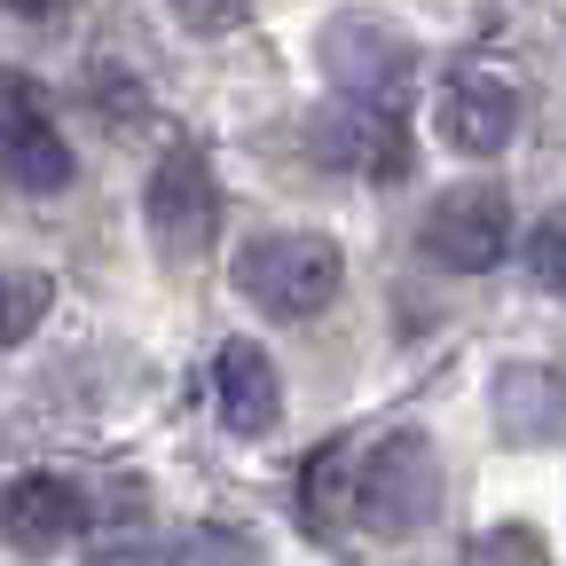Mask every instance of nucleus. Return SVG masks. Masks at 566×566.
<instances>
[{
	"instance_id": "nucleus-8",
	"label": "nucleus",
	"mask_w": 566,
	"mask_h": 566,
	"mask_svg": "<svg viewBox=\"0 0 566 566\" xmlns=\"http://www.w3.org/2000/svg\"><path fill=\"white\" fill-rule=\"evenodd\" d=\"M87 527V495L80 480H63V472H17V480H0V535H9L17 551H55Z\"/></svg>"
},
{
	"instance_id": "nucleus-14",
	"label": "nucleus",
	"mask_w": 566,
	"mask_h": 566,
	"mask_svg": "<svg viewBox=\"0 0 566 566\" xmlns=\"http://www.w3.org/2000/svg\"><path fill=\"white\" fill-rule=\"evenodd\" d=\"M181 566H260V543L237 535V527H197L181 543Z\"/></svg>"
},
{
	"instance_id": "nucleus-17",
	"label": "nucleus",
	"mask_w": 566,
	"mask_h": 566,
	"mask_svg": "<svg viewBox=\"0 0 566 566\" xmlns=\"http://www.w3.org/2000/svg\"><path fill=\"white\" fill-rule=\"evenodd\" d=\"M0 9H9V17H24V24H63L71 9H80V0H0Z\"/></svg>"
},
{
	"instance_id": "nucleus-2",
	"label": "nucleus",
	"mask_w": 566,
	"mask_h": 566,
	"mask_svg": "<svg viewBox=\"0 0 566 566\" xmlns=\"http://www.w3.org/2000/svg\"><path fill=\"white\" fill-rule=\"evenodd\" d=\"M323 55V80L338 87V103L354 111H378V118H401L409 87H417V40L394 24V17H370V9H338L315 40Z\"/></svg>"
},
{
	"instance_id": "nucleus-9",
	"label": "nucleus",
	"mask_w": 566,
	"mask_h": 566,
	"mask_svg": "<svg viewBox=\"0 0 566 566\" xmlns=\"http://www.w3.org/2000/svg\"><path fill=\"white\" fill-rule=\"evenodd\" d=\"M212 401H221V424L244 441L275 433V417H283V378L268 363V346L260 338H229L221 354H212Z\"/></svg>"
},
{
	"instance_id": "nucleus-6",
	"label": "nucleus",
	"mask_w": 566,
	"mask_h": 566,
	"mask_svg": "<svg viewBox=\"0 0 566 566\" xmlns=\"http://www.w3.org/2000/svg\"><path fill=\"white\" fill-rule=\"evenodd\" d=\"M142 221H150L166 260H197L212 244V229H221V181H212L205 150L174 142V150L150 166V181H142Z\"/></svg>"
},
{
	"instance_id": "nucleus-11",
	"label": "nucleus",
	"mask_w": 566,
	"mask_h": 566,
	"mask_svg": "<svg viewBox=\"0 0 566 566\" xmlns=\"http://www.w3.org/2000/svg\"><path fill=\"white\" fill-rule=\"evenodd\" d=\"M315 150L331 166H354V174H401L409 166V142H401V118H378V111H354L338 103L323 126H315Z\"/></svg>"
},
{
	"instance_id": "nucleus-13",
	"label": "nucleus",
	"mask_w": 566,
	"mask_h": 566,
	"mask_svg": "<svg viewBox=\"0 0 566 566\" xmlns=\"http://www.w3.org/2000/svg\"><path fill=\"white\" fill-rule=\"evenodd\" d=\"M520 252H527V268H535L543 292H558V300H566V205H551V212H543V221L527 229V244H520Z\"/></svg>"
},
{
	"instance_id": "nucleus-4",
	"label": "nucleus",
	"mask_w": 566,
	"mask_h": 566,
	"mask_svg": "<svg viewBox=\"0 0 566 566\" xmlns=\"http://www.w3.org/2000/svg\"><path fill=\"white\" fill-rule=\"evenodd\" d=\"M512 237H520V229H512V197L495 189V181H457L449 197L424 205V229H417L424 260L449 268V275L504 268V260H512Z\"/></svg>"
},
{
	"instance_id": "nucleus-15",
	"label": "nucleus",
	"mask_w": 566,
	"mask_h": 566,
	"mask_svg": "<svg viewBox=\"0 0 566 566\" xmlns=\"http://www.w3.org/2000/svg\"><path fill=\"white\" fill-rule=\"evenodd\" d=\"M464 566H543V535L535 527H488Z\"/></svg>"
},
{
	"instance_id": "nucleus-7",
	"label": "nucleus",
	"mask_w": 566,
	"mask_h": 566,
	"mask_svg": "<svg viewBox=\"0 0 566 566\" xmlns=\"http://www.w3.org/2000/svg\"><path fill=\"white\" fill-rule=\"evenodd\" d=\"M433 134L457 158H504L512 134H520V87L504 71H488V63L449 71L441 95H433Z\"/></svg>"
},
{
	"instance_id": "nucleus-16",
	"label": "nucleus",
	"mask_w": 566,
	"mask_h": 566,
	"mask_svg": "<svg viewBox=\"0 0 566 566\" xmlns=\"http://www.w3.org/2000/svg\"><path fill=\"white\" fill-rule=\"evenodd\" d=\"M166 9H174V24H189V32H237L244 17H252V0H166Z\"/></svg>"
},
{
	"instance_id": "nucleus-5",
	"label": "nucleus",
	"mask_w": 566,
	"mask_h": 566,
	"mask_svg": "<svg viewBox=\"0 0 566 566\" xmlns=\"http://www.w3.org/2000/svg\"><path fill=\"white\" fill-rule=\"evenodd\" d=\"M71 174H80V158H71L48 95L24 80V71L0 63V181L24 189V197H63Z\"/></svg>"
},
{
	"instance_id": "nucleus-3",
	"label": "nucleus",
	"mask_w": 566,
	"mask_h": 566,
	"mask_svg": "<svg viewBox=\"0 0 566 566\" xmlns=\"http://www.w3.org/2000/svg\"><path fill=\"white\" fill-rule=\"evenodd\" d=\"M237 292L275 315V323H307L338 300V283H346V252L323 237V229H268L237 252Z\"/></svg>"
},
{
	"instance_id": "nucleus-10",
	"label": "nucleus",
	"mask_w": 566,
	"mask_h": 566,
	"mask_svg": "<svg viewBox=\"0 0 566 566\" xmlns=\"http://www.w3.org/2000/svg\"><path fill=\"white\" fill-rule=\"evenodd\" d=\"M488 401H495V424H504L512 441H551L566 424V378L543 370V363H504Z\"/></svg>"
},
{
	"instance_id": "nucleus-12",
	"label": "nucleus",
	"mask_w": 566,
	"mask_h": 566,
	"mask_svg": "<svg viewBox=\"0 0 566 566\" xmlns=\"http://www.w3.org/2000/svg\"><path fill=\"white\" fill-rule=\"evenodd\" d=\"M48 307H55V283L40 268H0V354L24 346L48 323Z\"/></svg>"
},
{
	"instance_id": "nucleus-1",
	"label": "nucleus",
	"mask_w": 566,
	"mask_h": 566,
	"mask_svg": "<svg viewBox=\"0 0 566 566\" xmlns=\"http://www.w3.org/2000/svg\"><path fill=\"white\" fill-rule=\"evenodd\" d=\"M346 512L363 520L370 535L401 543L417 535L424 520L441 512V449L424 433H378L370 449H354V472H346Z\"/></svg>"
}]
</instances>
